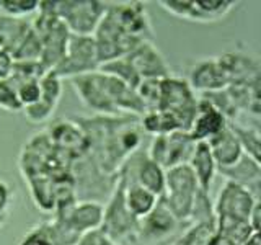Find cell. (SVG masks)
<instances>
[{
    "mask_svg": "<svg viewBox=\"0 0 261 245\" xmlns=\"http://www.w3.org/2000/svg\"><path fill=\"white\" fill-rule=\"evenodd\" d=\"M87 137L88 155L105 174L118 177V172L130 155L141 149L142 137L139 116L119 114L105 116L93 114L85 118H73Z\"/></svg>",
    "mask_w": 261,
    "mask_h": 245,
    "instance_id": "6da1fadb",
    "label": "cell"
},
{
    "mask_svg": "<svg viewBox=\"0 0 261 245\" xmlns=\"http://www.w3.org/2000/svg\"><path fill=\"white\" fill-rule=\"evenodd\" d=\"M70 84L79 100L95 114H105V116L130 114L141 118L145 113L136 90L110 74L95 70L70 79Z\"/></svg>",
    "mask_w": 261,
    "mask_h": 245,
    "instance_id": "7a4b0ae2",
    "label": "cell"
},
{
    "mask_svg": "<svg viewBox=\"0 0 261 245\" xmlns=\"http://www.w3.org/2000/svg\"><path fill=\"white\" fill-rule=\"evenodd\" d=\"M30 23L41 43L39 64L46 72L53 70L62 61L70 38L69 30L54 13V0L39 2L35 18Z\"/></svg>",
    "mask_w": 261,
    "mask_h": 245,
    "instance_id": "3957f363",
    "label": "cell"
},
{
    "mask_svg": "<svg viewBox=\"0 0 261 245\" xmlns=\"http://www.w3.org/2000/svg\"><path fill=\"white\" fill-rule=\"evenodd\" d=\"M159 111L171 114L179 126V131L191 129L198 110V96L188 85L186 79L170 76L160 80V103Z\"/></svg>",
    "mask_w": 261,
    "mask_h": 245,
    "instance_id": "277c9868",
    "label": "cell"
},
{
    "mask_svg": "<svg viewBox=\"0 0 261 245\" xmlns=\"http://www.w3.org/2000/svg\"><path fill=\"white\" fill-rule=\"evenodd\" d=\"M70 174L75 183L77 201H95L105 204L118 182V177L105 174L88 154L72 162Z\"/></svg>",
    "mask_w": 261,
    "mask_h": 245,
    "instance_id": "5b68a950",
    "label": "cell"
},
{
    "mask_svg": "<svg viewBox=\"0 0 261 245\" xmlns=\"http://www.w3.org/2000/svg\"><path fill=\"white\" fill-rule=\"evenodd\" d=\"M137 229L139 219L130 214L126 208L124 190H122V183L118 180L110 198L103 204V220L100 234L116 245L122 242L136 243Z\"/></svg>",
    "mask_w": 261,
    "mask_h": 245,
    "instance_id": "8992f818",
    "label": "cell"
},
{
    "mask_svg": "<svg viewBox=\"0 0 261 245\" xmlns=\"http://www.w3.org/2000/svg\"><path fill=\"white\" fill-rule=\"evenodd\" d=\"M100 0H54V13L73 36H93L106 12Z\"/></svg>",
    "mask_w": 261,
    "mask_h": 245,
    "instance_id": "52a82bcc",
    "label": "cell"
},
{
    "mask_svg": "<svg viewBox=\"0 0 261 245\" xmlns=\"http://www.w3.org/2000/svg\"><path fill=\"white\" fill-rule=\"evenodd\" d=\"M198 191L199 185L190 165H179L165 172V190L162 194V201L170 208L176 219L185 224H188V217Z\"/></svg>",
    "mask_w": 261,
    "mask_h": 245,
    "instance_id": "ba28073f",
    "label": "cell"
},
{
    "mask_svg": "<svg viewBox=\"0 0 261 245\" xmlns=\"http://www.w3.org/2000/svg\"><path fill=\"white\" fill-rule=\"evenodd\" d=\"M105 15L136 43L153 41V28L150 16L142 2H113L106 7Z\"/></svg>",
    "mask_w": 261,
    "mask_h": 245,
    "instance_id": "9c48e42d",
    "label": "cell"
},
{
    "mask_svg": "<svg viewBox=\"0 0 261 245\" xmlns=\"http://www.w3.org/2000/svg\"><path fill=\"white\" fill-rule=\"evenodd\" d=\"M100 69L96 46L93 36H73L70 35L62 61L56 65L53 72L61 80L75 79L85 74H92Z\"/></svg>",
    "mask_w": 261,
    "mask_h": 245,
    "instance_id": "30bf717a",
    "label": "cell"
},
{
    "mask_svg": "<svg viewBox=\"0 0 261 245\" xmlns=\"http://www.w3.org/2000/svg\"><path fill=\"white\" fill-rule=\"evenodd\" d=\"M188 226L170 211V208L159 198L155 208L145 217L139 219V229L136 235V243L142 245H168L173 240L178 231Z\"/></svg>",
    "mask_w": 261,
    "mask_h": 245,
    "instance_id": "8fae6325",
    "label": "cell"
},
{
    "mask_svg": "<svg viewBox=\"0 0 261 245\" xmlns=\"http://www.w3.org/2000/svg\"><path fill=\"white\" fill-rule=\"evenodd\" d=\"M194 145L196 142L190 137V134L185 133V131H176V133L170 134L153 136L149 144V149L145 152L150 160L159 163L167 172L179 165H188Z\"/></svg>",
    "mask_w": 261,
    "mask_h": 245,
    "instance_id": "7c38bea8",
    "label": "cell"
},
{
    "mask_svg": "<svg viewBox=\"0 0 261 245\" xmlns=\"http://www.w3.org/2000/svg\"><path fill=\"white\" fill-rule=\"evenodd\" d=\"M258 201L259 200L255 198L247 188L235 185L232 182H225L214 201L216 226L235 223L250 224L248 219L251 209Z\"/></svg>",
    "mask_w": 261,
    "mask_h": 245,
    "instance_id": "4fadbf2b",
    "label": "cell"
},
{
    "mask_svg": "<svg viewBox=\"0 0 261 245\" xmlns=\"http://www.w3.org/2000/svg\"><path fill=\"white\" fill-rule=\"evenodd\" d=\"M159 4L170 15L198 23L220 21L237 5L232 0H162Z\"/></svg>",
    "mask_w": 261,
    "mask_h": 245,
    "instance_id": "5bb4252c",
    "label": "cell"
},
{
    "mask_svg": "<svg viewBox=\"0 0 261 245\" xmlns=\"http://www.w3.org/2000/svg\"><path fill=\"white\" fill-rule=\"evenodd\" d=\"M49 141L54 145L56 151H59L69 160H77L88 154L87 137L82 128L77 125L75 119H56L49 121L44 128Z\"/></svg>",
    "mask_w": 261,
    "mask_h": 245,
    "instance_id": "9a60e30c",
    "label": "cell"
},
{
    "mask_svg": "<svg viewBox=\"0 0 261 245\" xmlns=\"http://www.w3.org/2000/svg\"><path fill=\"white\" fill-rule=\"evenodd\" d=\"M124 57L141 80H162L173 76L165 56L160 53L153 41H144Z\"/></svg>",
    "mask_w": 261,
    "mask_h": 245,
    "instance_id": "2e32d148",
    "label": "cell"
},
{
    "mask_svg": "<svg viewBox=\"0 0 261 245\" xmlns=\"http://www.w3.org/2000/svg\"><path fill=\"white\" fill-rule=\"evenodd\" d=\"M39 88H41V95L39 100L23 108V114L30 122H35V125H43V122H49L53 118L54 111L57 110V106L61 103L62 98V80L56 76L53 70L46 72L39 80Z\"/></svg>",
    "mask_w": 261,
    "mask_h": 245,
    "instance_id": "e0dca14e",
    "label": "cell"
},
{
    "mask_svg": "<svg viewBox=\"0 0 261 245\" xmlns=\"http://www.w3.org/2000/svg\"><path fill=\"white\" fill-rule=\"evenodd\" d=\"M188 85L194 93H212L228 87V77L217 57H204L196 61L188 74Z\"/></svg>",
    "mask_w": 261,
    "mask_h": 245,
    "instance_id": "ac0fdd59",
    "label": "cell"
},
{
    "mask_svg": "<svg viewBox=\"0 0 261 245\" xmlns=\"http://www.w3.org/2000/svg\"><path fill=\"white\" fill-rule=\"evenodd\" d=\"M228 77V85H250L261 82V64L256 56L247 53H224L217 56Z\"/></svg>",
    "mask_w": 261,
    "mask_h": 245,
    "instance_id": "d6986e66",
    "label": "cell"
},
{
    "mask_svg": "<svg viewBox=\"0 0 261 245\" xmlns=\"http://www.w3.org/2000/svg\"><path fill=\"white\" fill-rule=\"evenodd\" d=\"M227 128V119L217 108H214L206 98L198 96V110L188 134L194 142H206Z\"/></svg>",
    "mask_w": 261,
    "mask_h": 245,
    "instance_id": "ffe728a7",
    "label": "cell"
},
{
    "mask_svg": "<svg viewBox=\"0 0 261 245\" xmlns=\"http://www.w3.org/2000/svg\"><path fill=\"white\" fill-rule=\"evenodd\" d=\"M217 174H220L225 182H232L235 185H240L259 200L261 190V162L253 160L251 157L243 154V157L232 167L217 168Z\"/></svg>",
    "mask_w": 261,
    "mask_h": 245,
    "instance_id": "44dd1931",
    "label": "cell"
},
{
    "mask_svg": "<svg viewBox=\"0 0 261 245\" xmlns=\"http://www.w3.org/2000/svg\"><path fill=\"white\" fill-rule=\"evenodd\" d=\"M206 142L209 145V151L212 154V159H214L217 168L232 167L243 157V151L239 139L235 137V134L228 126Z\"/></svg>",
    "mask_w": 261,
    "mask_h": 245,
    "instance_id": "7402d4cb",
    "label": "cell"
},
{
    "mask_svg": "<svg viewBox=\"0 0 261 245\" xmlns=\"http://www.w3.org/2000/svg\"><path fill=\"white\" fill-rule=\"evenodd\" d=\"M188 165H190L191 172L194 174L196 182H198L201 190L209 193L212 182H214V178L217 175V165L214 159H212L207 142H196Z\"/></svg>",
    "mask_w": 261,
    "mask_h": 245,
    "instance_id": "603a6c76",
    "label": "cell"
},
{
    "mask_svg": "<svg viewBox=\"0 0 261 245\" xmlns=\"http://www.w3.org/2000/svg\"><path fill=\"white\" fill-rule=\"evenodd\" d=\"M122 183V190H124V203L129 212L137 219L145 217L149 212L155 208L159 198L153 193L147 191L137 183H124L121 178H118Z\"/></svg>",
    "mask_w": 261,
    "mask_h": 245,
    "instance_id": "cb8c5ba5",
    "label": "cell"
},
{
    "mask_svg": "<svg viewBox=\"0 0 261 245\" xmlns=\"http://www.w3.org/2000/svg\"><path fill=\"white\" fill-rule=\"evenodd\" d=\"M227 126L230 128V131L235 134V137L239 139V142L242 145V151L245 155H248L253 160L261 162L259 152H261V133L258 122H227Z\"/></svg>",
    "mask_w": 261,
    "mask_h": 245,
    "instance_id": "d4e9b609",
    "label": "cell"
},
{
    "mask_svg": "<svg viewBox=\"0 0 261 245\" xmlns=\"http://www.w3.org/2000/svg\"><path fill=\"white\" fill-rule=\"evenodd\" d=\"M188 224H207L216 227L214 201L211 200V194L207 191H202L201 188L196 194L190 217H188Z\"/></svg>",
    "mask_w": 261,
    "mask_h": 245,
    "instance_id": "484cf974",
    "label": "cell"
},
{
    "mask_svg": "<svg viewBox=\"0 0 261 245\" xmlns=\"http://www.w3.org/2000/svg\"><path fill=\"white\" fill-rule=\"evenodd\" d=\"M214 231V226L188 224L186 229H183L168 245H207Z\"/></svg>",
    "mask_w": 261,
    "mask_h": 245,
    "instance_id": "4316f807",
    "label": "cell"
},
{
    "mask_svg": "<svg viewBox=\"0 0 261 245\" xmlns=\"http://www.w3.org/2000/svg\"><path fill=\"white\" fill-rule=\"evenodd\" d=\"M105 74H110V76L119 79L121 82H124L126 85H129L130 88H134L141 84V79L137 77V74L134 72L133 65L129 64V61L126 57H119V59H114L110 62H105L100 65V69Z\"/></svg>",
    "mask_w": 261,
    "mask_h": 245,
    "instance_id": "83f0119b",
    "label": "cell"
},
{
    "mask_svg": "<svg viewBox=\"0 0 261 245\" xmlns=\"http://www.w3.org/2000/svg\"><path fill=\"white\" fill-rule=\"evenodd\" d=\"M39 0H0V16L15 20H27L38 12Z\"/></svg>",
    "mask_w": 261,
    "mask_h": 245,
    "instance_id": "f1b7e54d",
    "label": "cell"
},
{
    "mask_svg": "<svg viewBox=\"0 0 261 245\" xmlns=\"http://www.w3.org/2000/svg\"><path fill=\"white\" fill-rule=\"evenodd\" d=\"M136 93L145 111L157 110L160 103V80H141L136 87Z\"/></svg>",
    "mask_w": 261,
    "mask_h": 245,
    "instance_id": "f546056e",
    "label": "cell"
},
{
    "mask_svg": "<svg viewBox=\"0 0 261 245\" xmlns=\"http://www.w3.org/2000/svg\"><path fill=\"white\" fill-rule=\"evenodd\" d=\"M18 245H54L49 220H44V223L31 227L20 239Z\"/></svg>",
    "mask_w": 261,
    "mask_h": 245,
    "instance_id": "4dcf8cb0",
    "label": "cell"
},
{
    "mask_svg": "<svg viewBox=\"0 0 261 245\" xmlns=\"http://www.w3.org/2000/svg\"><path fill=\"white\" fill-rule=\"evenodd\" d=\"M0 110L8 113L21 111V103L18 100L16 88L10 80H0Z\"/></svg>",
    "mask_w": 261,
    "mask_h": 245,
    "instance_id": "1f68e13d",
    "label": "cell"
},
{
    "mask_svg": "<svg viewBox=\"0 0 261 245\" xmlns=\"http://www.w3.org/2000/svg\"><path fill=\"white\" fill-rule=\"evenodd\" d=\"M39 80H28V82H21V84L15 85L16 93H18V100L21 103V108L35 105L39 100V95H41Z\"/></svg>",
    "mask_w": 261,
    "mask_h": 245,
    "instance_id": "d6a6232c",
    "label": "cell"
},
{
    "mask_svg": "<svg viewBox=\"0 0 261 245\" xmlns=\"http://www.w3.org/2000/svg\"><path fill=\"white\" fill-rule=\"evenodd\" d=\"M13 200V191L10 185L4 180H0V220H7L8 217V209H10V204Z\"/></svg>",
    "mask_w": 261,
    "mask_h": 245,
    "instance_id": "836d02e7",
    "label": "cell"
},
{
    "mask_svg": "<svg viewBox=\"0 0 261 245\" xmlns=\"http://www.w3.org/2000/svg\"><path fill=\"white\" fill-rule=\"evenodd\" d=\"M13 67V57L10 51L0 43V80H7L12 74Z\"/></svg>",
    "mask_w": 261,
    "mask_h": 245,
    "instance_id": "e575fe53",
    "label": "cell"
},
{
    "mask_svg": "<svg viewBox=\"0 0 261 245\" xmlns=\"http://www.w3.org/2000/svg\"><path fill=\"white\" fill-rule=\"evenodd\" d=\"M259 216H261V201H258L255 206L251 209V214H250V227L253 229L255 232H259Z\"/></svg>",
    "mask_w": 261,
    "mask_h": 245,
    "instance_id": "d590c367",
    "label": "cell"
},
{
    "mask_svg": "<svg viewBox=\"0 0 261 245\" xmlns=\"http://www.w3.org/2000/svg\"><path fill=\"white\" fill-rule=\"evenodd\" d=\"M100 239H101L100 231H95V232H90L82 237V239L77 242V245H98L100 243Z\"/></svg>",
    "mask_w": 261,
    "mask_h": 245,
    "instance_id": "8d00e7d4",
    "label": "cell"
},
{
    "mask_svg": "<svg viewBox=\"0 0 261 245\" xmlns=\"http://www.w3.org/2000/svg\"><path fill=\"white\" fill-rule=\"evenodd\" d=\"M240 245H261V237L259 232H253L247 240L242 242Z\"/></svg>",
    "mask_w": 261,
    "mask_h": 245,
    "instance_id": "74e56055",
    "label": "cell"
},
{
    "mask_svg": "<svg viewBox=\"0 0 261 245\" xmlns=\"http://www.w3.org/2000/svg\"><path fill=\"white\" fill-rule=\"evenodd\" d=\"M98 245H116V243H113L111 240H108V239H105V237L101 235V239H100V243Z\"/></svg>",
    "mask_w": 261,
    "mask_h": 245,
    "instance_id": "f35d334b",
    "label": "cell"
},
{
    "mask_svg": "<svg viewBox=\"0 0 261 245\" xmlns=\"http://www.w3.org/2000/svg\"><path fill=\"white\" fill-rule=\"evenodd\" d=\"M4 224H5V223H4V220H0V227H2Z\"/></svg>",
    "mask_w": 261,
    "mask_h": 245,
    "instance_id": "ab89813d",
    "label": "cell"
}]
</instances>
